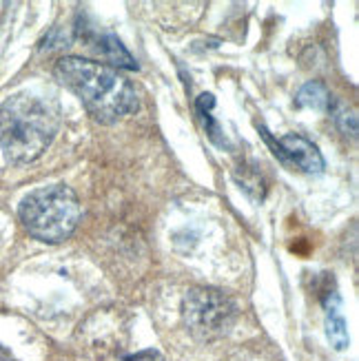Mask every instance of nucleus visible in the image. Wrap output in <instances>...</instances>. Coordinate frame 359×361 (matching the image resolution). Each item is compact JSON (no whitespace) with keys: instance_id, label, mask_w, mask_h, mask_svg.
Returning <instances> with one entry per match:
<instances>
[{"instance_id":"12","label":"nucleus","mask_w":359,"mask_h":361,"mask_svg":"<svg viewBox=\"0 0 359 361\" xmlns=\"http://www.w3.org/2000/svg\"><path fill=\"white\" fill-rule=\"evenodd\" d=\"M124 361H164L162 355L158 350H142V353H138L133 357H127Z\"/></svg>"},{"instance_id":"11","label":"nucleus","mask_w":359,"mask_h":361,"mask_svg":"<svg viewBox=\"0 0 359 361\" xmlns=\"http://www.w3.org/2000/svg\"><path fill=\"white\" fill-rule=\"evenodd\" d=\"M331 111L335 116V122H337V127L344 131L346 135H355L357 133V118L348 111V109L344 104H333L331 106Z\"/></svg>"},{"instance_id":"13","label":"nucleus","mask_w":359,"mask_h":361,"mask_svg":"<svg viewBox=\"0 0 359 361\" xmlns=\"http://www.w3.org/2000/svg\"><path fill=\"white\" fill-rule=\"evenodd\" d=\"M0 361H13V357H11V353L5 348V346H0Z\"/></svg>"},{"instance_id":"1","label":"nucleus","mask_w":359,"mask_h":361,"mask_svg":"<svg viewBox=\"0 0 359 361\" xmlns=\"http://www.w3.org/2000/svg\"><path fill=\"white\" fill-rule=\"evenodd\" d=\"M54 75L75 93L89 116L100 124H114L138 109V93L131 80L104 62L65 56L56 62Z\"/></svg>"},{"instance_id":"8","label":"nucleus","mask_w":359,"mask_h":361,"mask_svg":"<svg viewBox=\"0 0 359 361\" xmlns=\"http://www.w3.org/2000/svg\"><path fill=\"white\" fill-rule=\"evenodd\" d=\"M87 42L100 58L111 62V67H116V69H138V62L131 58V54L124 49L122 42L114 34H98L96 31L93 36H87Z\"/></svg>"},{"instance_id":"6","label":"nucleus","mask_w":359,"mask_h":361,"mask_svg":"<svg viewBox=\"0 0 359 361\" xmlns=\"http://www.w3.org/2000/svg\"><path fill=\"white\" fill-rule=\"evenodd\" d=\"M98 326L102 331H98L96 324L91 319H87L85 324H80V335H85L87 339V348H96L100 350V357H107L116 350H120L122 346V331L124 328L120 326V317L114 315V312H96Z\"/></svg>"},{"instance_id":"9","label":"nucleus","mask_w":359,"mask_h":361,"mask_svg":"<svg viewBox=\"0 0 359 361\" xmlns=\"http://www.w3.org/2000/svg\"><path fill=\"white\" fill-rule=\"evenodd\" d=\"M298 104L306 106V109H313V111H331L333 106V96L329 87L320 80H310L306 82L300 93H298Z\"/></svg>"},{"instance_id":"3","label":"nucleus","mask_w":359,"mask_h":361,"mask_svg":"<svg viewBox=\"0 0 359 361\" xmlns=\"http://www.w3.org/2000/svg\"><path fill=\"white\" fill-rule=\"evenodd\" d=\"M80 200L65 184L40 186L23 197L18 217L25 231L44 244H60L69 240L80 222Z\"/></svg>"},{"instance_id":"7","label":"nucleus","mask_w":359,"mask_h":361,"mask_svg":"<svg viewBox=\"0 0 359 361\" xmlns=\"http://www.w3.org/2000/svg\"><path fill=\"white\" fill-rule=\"evenodd\" d=\"M322 304H324V312H326V337H329L331 346L335 350H346L351 337L346 331V319L341 315V302L335 288L326 286L322 290Z\"/></svg>"},{"instance_id":"4","label":"nucleus","mask_w":359,"mask_h":361,"mask_svg":"<svg viewBox=\"0 0 359 361\" xmlns=\"http://www.w3.org/2000/svg\"><path fill=\"white\" fill-rule=\"evenodd\" d=\"M182 312L189 331L202 341L224 337L236 322V304L215 288L189 290L184 297Z\"/></svg>"},{"instance_id":"10","label":"nucleus","mask_w":359,"mask_h":361,"mask_svg":"<svg viewBox=\"0 0 359 361\" xmlns=\"http://www.w3.org/2000/svg\"><path fill=\"white\" fill-rule=\"evenodd\" d=\"M213 104H215V100H213L211 93H202L200 100H197V114L202 116V122H205L209 137L213 140V142H217V145H222V147H224V145H226V137L222 135L220 127H217V122H215L213 116H211Z\"/></svg>"},{"instance_id":"2","label":"nucleus","mask_w":359,"mask_h":361,"mask_svg":"<svg viewBox=\"0 0 359 361\" xmlns=\"http://www.w3.org/2000/svg\"><path fill=\"white\" fill-rule=\"evenodd\" d=\"M58 129L60 106L51 98L20 91L0 102V149L11 164L38 160L54 142Z\"/></svg>"},{"instance_id":"5","label":"nucleus","mask_w":359,"mask_h":361,"mask_svg":"<svg viewBox=\"0 0 359 361\" xmlns=\"http://www.w3.org/2000/svg\"><path fill=\"white\" fill-rule=\"evenodd\" d=\"M262 133H264V140L271 145L273 153L284 164L298 166L300 171H304V173H322V171H324L326 164H324L320 149L310 142V140H306L304 135L288 133V135L279 137V140H273L267 129H262Z\"/></svg>"}]
</instances>
